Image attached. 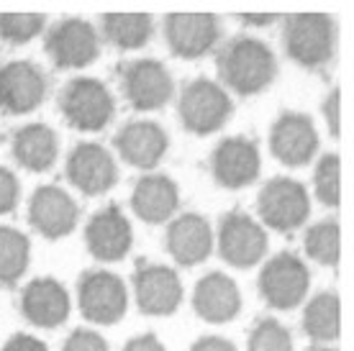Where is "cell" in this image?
<instances>
[{
  "instance_id": "6da1fadb",
  "label": "cell",
  "mask_w": 354,
  "mask_h": 351,
  "mask_svg": "<svg viewBox=\"0 0 354 351\" xmlns=\"http://www.w3.org/2000/svg\"><path fill=\"white\" fill-rule=\"evenodd\" d=\"M218 75L241 97L257 95L277 77V57L254 36H236L218 52Z\"/></svg>"
},
{
  "instance_id": "7a4b0ae2",
  "label": "cell",
  "mask_w": 354,
  "mask_h": 351,
  "mask_svg": "<svg viewBox=\"0 0 354 351\" xmlns=\"http://www.w3.org/2000/svg\"><path fill=\"white\" fill-rule=\"evenodd\" d=\"M285 52L306 70H319L331 61L337 49V23L326 13H292L285 18Z\"/></svg>"
},
{
  "instance_id": "3957f363",
  "label": "cell",
  "mask_w": 354,
  "mask_h": 351,
  "mask_svg": "<svg viewBox=\"0 0 354 351\" xmlns=\"http://www.w3.org/2000/svg\"><path fill=\"white\" fill-rule=\"evenodd\" d=\"M59 111L64 121L77 131H100L106 129L115 113L111 90L93 77H75L64 85L59 95Z\"/></svg>"
},
{
  "instance_id": "277c9868",
  "label": "cell",
  "mask_w": 354,
  "mask_h": 351,
  "mask_svg": "<svg viewBox=\"0 0 354 351\" xmlns=\"http://www.w3.org/2000/svg\"><path fill=\"white\" fill-rule=\"evenodd\" d=\"M180 121L187 131L195 136H208V133L218 131L226 126L231 118L234 103L226 95V90L221 85H216L211 79H193L180 97Z\"/></svg>"
},
{
  "instance_id": "5b68a950",
  "label": "cell",
  "mask_w": 354,
  "mask_h": 351,
  "mask_svg": "<svg viewBox=\"0 0 354 351\" xmlns=\"http://www.w3.org/2000/svg\"><path fill=\"white\" fill-rule=\"evenodd\" d=\"M259 218L272 231H298L310 216L308 193L298 180L290 177H274L262 187L257 200Z\"/></svg>"
},
{
  "instance_id": "8992f818",
  "label": "cell",
  "mask_w": 354,
  "mask_h": 351,
  "mask_svg": "<svg viewBox=\"0 0 354 351\" xmlns=\"http://www.w3.org/2000/svg\"><path fill=\"white\" fill-rule=\"evenodd\" d=\"M44 49L59 70H80L97 59L100 39L85 18H64L46 31Z\"/></svg>"
},
{
  "instance_id": "52a82bcc",
  "label": "cell",
  "mask_w": 354,
  "mask_h": 351,
  "mask_svg": "<svg viewBox=\"0 0 354 351\" xmlns=\"http://www.w3.org/2000/svg\"><path fill=\"white\" fill-rule=\"evenodd\" d=\"M310 287V272L295 254H277L259 272V295L274 310L301 305Z\"/></svg>"
},
{
  "instance_id": "ba28073f",
  "label": "cell",
  "mask_w": 354,
  "mask_h": 351,
  "mask_svg": "<svg viewBox=\"0 0 354 351\" xmlns=\"http://www.w3.org/2000/svg\"><path fill=\"white\" fill-rule=\"evenodd\" d=\"M118 75H121V90L126 100L136 111H157L167 106L175 93L172 75L157 59L129 61L124 67H118Z\"/></svg>"
},
{
  "instance_id": "9c48e42d",
  "label": "cell",
  "mask_w": 354,
  "mask_h": 351,
  "mask_svg": "<svg viewBox=\"0 0 354 351\" xmlns=\"http://www.w3.org/2000/svg\"><path fill=\"white\" fill-rule=\"evenodd\" d=\"M267 234L247 213L234 211L221 218L218 226V252L231 267L249 269L267 254Z\"/></svg>"
},
{
  "instance_id": "30bf717a",
  "label": "cell",
  "mask_w": 354,
  "mask_h": 351,
  "mask_svg": "<svg viewBox=\"0 0 354 351\" xmlns=\"http://www.w3.org/2000/svg\"><path fill=\"white\" fill-rule=\"evenodd\" d=\"M165 39L175 57L198 59L216 49L221 23L213 13H169L165 18Z\"/></svg>"
},
{
  "instance_id": "8fae6325",
  "label": "cell",
  "mask_w": 354,
  "mask_h": 351,
  "mask_svg": "<svg viewBox=\"0 0 354 351\" xmlns=\"http://www.w3.org/2000/svg\"><path fill=\"white\" fill-rule=\"evenodd\" d=\"M77 300H80L82 316L100 325L118 323L126 313L129 295L121 277L113 272H88L77 285Z\"/></svg>"
},
{
  "instance_id": "7c38bea8",
  "label": "cell",
  "mask_w": 354,
  "mask_h": 351,
  "mask_svg": "<svg viewBox=\"0 0 354 351\" xmlns=\"http://www.w3.org/2000/svg\"><path fill=\"white\" fill-rule=\"evenodd\" d=\"M46 77L31 61H8L0 67V111L6 115L31 113L44 103Z\"/></svg>"
},
{
  "instance_id": "4fadbf2b",
  "label": "cell",
  "mask_w": 354,
  "mask_h": 351,
  "mask_svg": "<svg viewBox=\"0 0 354 351\" xmlns=\"http://www.w3.org/2000/svg\"><path fill=\"white\" fill-rule=\"evenodd\" d=\"M270 151L285 167H303L319 151V133L308 115L283 113L270 131Z\"/></svg>"
},
{
  "instance_id": "5bb4252c",
  "label": "cell",
  "mask_w": 354,
  "mask_h": 351,
  "mask_svg": "<svg viewBox=\"0 0 354 351\" xmlns=\"http://www.w3.org/2000/svg\"><path fill=\"white\" fill-rule=\"evenodd\" d=\"M67 180L85 195H103L118 182V167L100 144H77L67 157Z\"/></svg>"
},
{
  "instance_id": "9a60e30c",
  "label": "cell",
  "mask_w": 354,
  "mask_h": 351,
  "mask_svg": "<svg viewBox=\"0 0 354 351\" xmlns=\"http://www.w3.org/2000/svg\"><path fill=\"white\" fill-rule=\"evenodd\" d=\"M259 169H262L259 149L254 146V141L244 136L223 139L211 157L213 177L226 190H241L252 184L259 177Z\"/></svg>"
},
{
  "instance_id": "2e32d148",
  "label": "cell",
  "mask_w": 354,
  "mask_h": 351,
  "mask_svg": "<svg viewBox=\"0 0 354 351\" xmlns=\"http://www.w3.org/2000/svg\"><path fill=\"white\" fill-rule=\"evenodd\" d=\"M77 218H80L77 202L72 200L70 193L54 184L39 187L28 202V220L36 234H41L44 238L70 236L77 226Z\"/></svg>"
},
{
  "instance_id": "e0dca14e",
  "label": "cell",
  "mask_w": 354,
  "mask_h": 351,
  "mask_svg": "<svg viewBox=\"0 0 354 351\" xmlns=\"http://www.w3.org/2000/svg\"><path fill=\"white\" fill-rule=\"evenodd\" d=\"M139 310L147 316H172L183 303V282L169 267L144 264L133 274Z\"/></svg>"
},
{
  "instance_id": "ac0fdd59",
  "label": "cell",
  "mask_w": 354,
  "mask_h": 351,
  "mask_svg": "<svg viewBox=\"0 0 354 351\" xmlns=\"http://www.w3.org/2000/svg\"><path fill=\"white\" fill-rule=\"evenodd\" d=\"M133 241L131 223L118 205H108L97 211L85 226V244L88 252L100 262H118L129 254Z\"/></svg>"
},
{
  "instance_id": "d6986e66",
  "label": "cell",
  "mask_w": 354,
  "mask_h": 351,
  "mask_svg": "<svg viewBox=\"0 0 354 351\" xmlns=\"http://www.w3.org/2000/svg\"><path fill=\"white\" fill-rule=\"evenodd\" d=\"M113 144L121 159L129 162L131 167L154 169L167 154L169 139L165 129L154 121H133L126 123Z\"/></svg>"
},
{
  "instance_id": "ffe728a7",
  "label": "cell",
  "mask_w": 354,
  "mask_h": 351,
  "mask_svg": "<svg viewBox=\"0 0 354 351\" xmlns=\"http://www.w3.org/2000/svg\"><path fill=\"white\" fill-rule=\"evenodd\" d=\"M21 313L39 328H57L70 316V295L57 280L39 277L21 292Z\"/></svg>"
},
{
  "instance_id": "44dd1931",
  "label": "cell",
  "mask_w": 354,
  "mask_h": 351,
  "mask_svg": "<svg viewBox=\"0 0 354 351\" xmlns=\"http://www.w3.org/2000/svg\"><path fill=\"white\" fill-rule=\"evenodd\" d=\"M193 307L208 323H229L239 316L241 292L231 277L221 272H211L195 285Z\"/></svg>"
},
{
  "instance_id": "7402d4cb",
  "label": "cell",
  "mask_w": 354,
  "mask_h": 351,
  "mask_svg": "<svg viewBox=\"0 0 354 351\" xmlns=\"http://www.w3.org/2000/svg\"><path fill=\"white\" fill-rule=\"evenodd\" d=\"M167 252L183 267L205 262L213 252V231L208 220L198 213H185L172 220L167 229Z\"/></svg>"
},
{
  "instance_id": "603a6c76",
  "label": "cell",
  "mask_w": 354,
  "mask_h": 351,
  "mask_svg": "<svg viewBox=\"0 0 354 351\" xmlns=\"http://www.w3.org/2000/svg\"><path fill=\"white\" fill-rule=\"evenodd\" d=\"M177 205H180V190L165 175H147L133 187L131 208L144 223H151V226L165 223L167 218H172Z\"/></svg>"
},
{
  "instance_id": "cb8c5ba5",
  "label": "cell",
  "mask_w": 354,
  "mask_h": 351,
  "mask_svg": "<svg viewBox=\"0 0 354 351\" xmlns=\"http://www.w3.org/2000/svg\"><path fill=\"white\" fill-rule=\"evenodd\" d=\"M59 151L57 133L44 123H28L13 136V157L28 172H46L54 167Z\"/></svg>"
},
{
  "instance_id": "d4e9b609",
  "label": "cell",
  "mask_w": 354,
  "mask_h": 351,
  "mask_svg": "<svg viewBox=\"0 0 354 351\" xmlns=\"http://www.w3.org/2000/svg\"><path fill=\"white\" fill-rule=\"evenodd\" d=\"M100 31L115 49H142L154 34V18L149 13H106L100 18Z\"/></svg>"
},
{
  "instance_id": "484cf974",
  "label": "cell",
  "mask_w": 354,
  "mask_h": 351,
  "mask_svg": "<svg viewBox=\"0 0 354 351\" xmlns=\"http://www.w3.org/2000/svg\"><path fill=\"white\" fill-rule=\"evenodd\" d=\"M303 331L310 341H337L342 334V305L334 292L313 295L303 313Z\"/></svg>"
},
{
  "instance_id": "4316f807",
  "label": "cell",
  "mask_w": 354,
  "mask_h": 351,
  "mask_svg": "<svg viewBox=\"0 0 354 351\" xmlns=\"http://www.w3.org/2000/svg\"><path fill=\"white\" fill-rule=\"evenodd\" d=\"M31 244L21 231L10 226H0V285L13 287L28 267Z\"/></svg>"
},
{
  "instance_id": "83f0119b",
  "label": "cell",
  "mask_w": 354,
  "mask_h": 351,
  "mask_svg": "<svg viewBox=\"0 0 354 351\" xmlns=\"http://www.w3.org/2000/svg\"><path fill=\"white\" fill-rule=\"evenodd\" d=\"M306 252L313 262L337 267L342 256V229L337 220H321L306 234Z\"/></svg>"
},
{
  "instance_id": "f1b7e54d",
  "label": "cell",
  "mask_w": 354,
  "mask_h": 351,
  "mask_svg": "<svg viewBox=\"0 0 354 351\" xmlns=\"http://www.w3.org/2000/svg\"><path fill=\"white\" fill-rule=\"evenodd\" d=\"M313 187L326 208H339L342 202V159L339 154H326L319 159L316 172H313Z\"/></svg>"
},
{
  "instance_id": "f546056e",
  "label": "cell",
  "mask_w": 354,
  "mask_h": 351,
  "mask_svg": "<svg viewBox=\"0 0 354 351\" xmlns=\"http://www.w3.org/2000/svg\"><path fill=\"white\" fill-rule=\"evenodd\" d=\"M44 23L41 13H0V41L13 46L28 44L44 31Z\"/></svg>"
},
{
  "instance_id": "4dcf8cb0",
  "label": "cell",
  "mask_w": 354,
  "mask_h": 351,
  "mask_svg": "<svg viewBox=\"0 0 354 351\" xmlns=\"http://www.w3.org/2000/svg\"><path fill=\"white\" fill-rule=\"evenodd\" d=\"M247 351H292L290 331L280 321L265 318L254 325V331L249 336Z\"/></svg>"
},
{
  "instance_id": "1f68e13d",
  "label": "cell",
  "mask_w": 354,
  "mask_h": 351,
  "mask_svg": "<svg viewBox=\"0 0 354 351\" xmlns=\"http://www.w3.org/2000/svg\"><path fill=\"white\" fill-rule=\"evenodd\" d=\"M18 198H21V184H18V177L13 175L10 169L0 167V216L16 211Z\"/></svg>"
},
{
  "instance_id": "d6a6232c",
  "label": "cell",
  "mask_w": 354,
  "mask_h": 351,
  "mask_svg": "<svg viewBox=\"0 0 354 351\" xmlns=\"http://www.w3.org/2000/svg\"><path fill=\"white\" fill-rule=\"evenodd\" d=\"M62 351H108V343L103 341V336H97L95 331L77 328V331H72V336L64 341Z\"/></svg>"
},
{
  "instance_id": "836d02e7",
  "label": "cell",
  "mask_w": 354,
  "mask_h": 351,
  "mask_svg": "<svg viewBox=\"0 0 354 351\" xmlns=\"http://www.w3.org/2000/svg\"><path fill=\"white\" fill-rule=\"evenodd\" d=\"M321 113L326 118V126H328V133L331 136H339L342 131V93L339 90H331V95L324 100V106H321Z\"/></svg>"
},
{
  "instance_id": "e575fe53",
  "label": "cell",
  "mask_w": 354,
  "mask_h": 351,
  "mask_svg": "<svg viewBox=\"0 0 354 351\" xmlns=\"http://www.w3.org/2000/svg\"><path fill=\"white\" fill-rule=\"evenodd\" d=\"M3 351H49V349H46L44 341H39V339H34V336L18 334L3 346Z\"/></svg>"
},
{
  "instance_id": "d590c367",
  "label": "cell",
  "mask_w": 354,
  "mask_h": 351,
  "mask_svg": "<svg viewBox=\"0 0 354 351\" xmlns=\"http://www.w3.org/2000/svg\"><path fill=\"white\" fill-rule=\"evenodd\" d=\"M124 351H167L165 346H162V341L157 339V336H136V339H131V341L126 343Z\"/></svg>"
},
{
  "instance_id": "8d00e7d4",
  "label": "cell",
  "mask_w": 354,
  "mask_h": 351,
  "mask_svg": "<svg viewBox=\"0 0 354 351\" xmlns=\"http://www.w3.org/2000/svg\"><path fill=\"white\" fill-rule=\"evenodd\" d=\"M190 351H236V346L218 336H205L201 341H195Z\"/></svg>"
},
{
  "instance_id": "74e56055",
  "label": "cell",
  "mask_w": 354,
  "mask_h": 351,
  "mask_svg": "<svg viewBox=\"0 0 354 351\" xmlns=\"http://www.w3.org/2000/svg\"><path fill=\"white\" fill-rule=\"evenodd\" d=\"M241 23H247V26H270L277 21L274 13H241L239 16Z\"/></svg>"
},
{
  "instance_id": "f35d334b",
  "label": "cell",
  "mask_w": 354,
  "mask_h": 351,
  "mask_svg": "<svg viewBox=\"0 0 354 351\" xmlns=\"http://www.w3.org/2000/svg\"><path fill=\"white\" fill-rule=\"evenodd\" d=\"M310 351H334V349H321V346H313Z\"/></svg>"
}]
</instances>
